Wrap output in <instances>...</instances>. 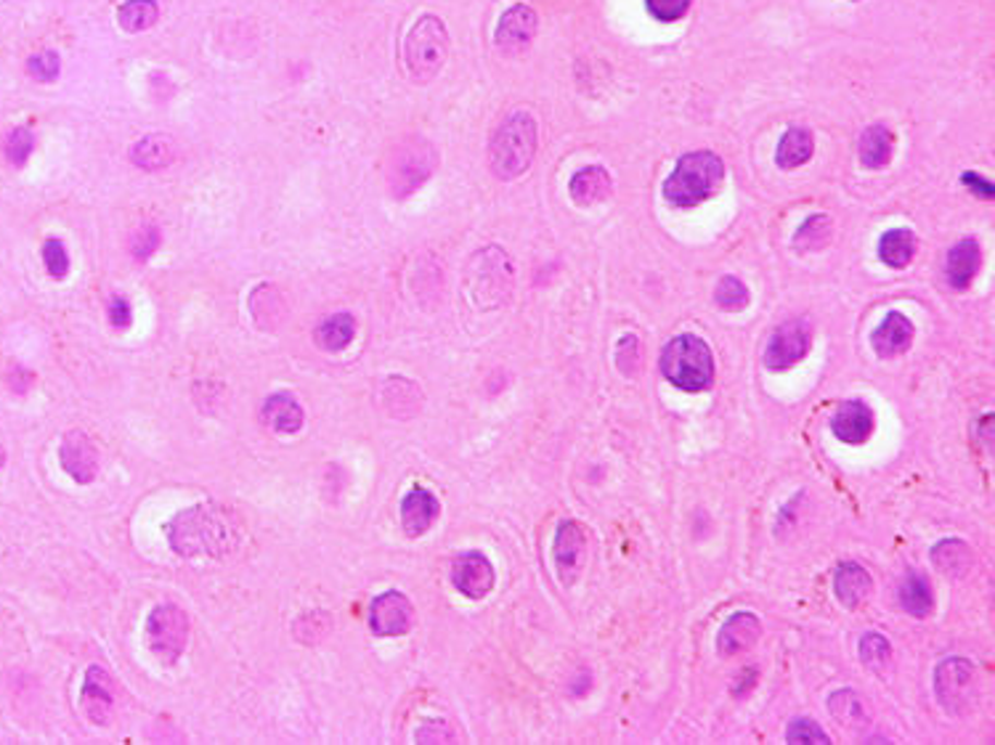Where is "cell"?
<instances>
[{
	"instance_id": "74e56055",
	"label": "cell",
	"mask_w": 995,
	"mask_h": 745,
	"mask_svg": "<svg viewBox=\"0 0 995 745\" xmlns=\"http://www.w3.org/2000/svg\"><path fill=\"white\" fill-rule=\"evenodd\" d=\"M35 149V133L29 131V128H14V131H9V135H5V141H3V154H5V159H9L11 165H14V168H24V165H27V159H29V154H33Z\"/></svg>"
},
{
	"instance_id": "6da1fadb",
	"label": "cell",
	"mask_w": 995,
	"mask_h": 745,
	"mask_svg": "<svg viewBox=\"0 0 995 745\" xmlns=\"http://www.w3.org/2000/svg\"><path fill=\"white\" fill-rule=\"evenodd\" d=\"M168 541L181 557H224L231 550L235 531L220 509L196 504L168 522Z\"/></svg>"
},
{
	"instance_id": "7402d4cb",
	"label": "cell",
	"mask_w": 995,
	"mask_h": 745,
	"mask_svg": "<svg viewBox=\"0 0 995 745\" xmlns=\"http://www.w3.org/2000/svg\"><path fill=\"white\" fill-rule=\"evenodd\" d=\"M263 422L274 430V433L292 435L303 428L305 414L303 406L298 404V398L292 393H274L263 401Z\"/></svg>"
},
{
	"instance_id": "cb8c5ba5",
	"label": "cell",
	"mask_w": 995,
	"mask_h": 745,
	"mask_svg": "<svg viewBox=\"0 0 995 745\" xmlns=\"http://www.w3.org/2000/svg\"><path fill=\"white\" fill-rule=\"evenodd\" d=\"M568 189L571 200L579 207L600 205V202L608 200V194H611V176H608V170L600 168V165H589V168L574 172Z\"/></svg>"
},
{
	"instance_id": "b9f144b4",
	"label": "cell",
	"mask_w": 995,
	"mask_h": 745,
	"mask_svg": "<svg viewBox=\"0 0 995 745\" xmlns=\"http://www.w3.org/2000/svg\"><path fill=\"white\" fill-rule=\"evenodd\" d=\"M43 266H46L51 279H67V274H70V252H67L61 239H46L43 242Z\"/></svg>"
},
{
	"instance_id": "d4e9b609",
	"label": "cell",
	"mask_w": 995,
	"mask_h": 745,
	"mask_svg": "<svg viewBox=\"0 0 995 745\" xmlns=\"http://www.w3.org/2000/svg\"><path fill=\"white\" fill-rule=\"evenodd\" d=\"M176 159V141L165 133H149L131 146V163L141 170L157 172Z\"/></svg>"
},
{
	"instance_id": "8d00e7d4",
	"label": "cell",
	"mask_w": 995,
	"mask_h": 745,
	"mask_svg": "<svg viewBox=\"0 0 995 745\" xmlns=\"http://www.w3.org/2000/svg\"><path fill=\"white\" fill-rule=\"evenodd\" d=\"M715 303L722 311L739 313L748 305V287L743 285L739 276H722L720 285L715 289Z\"/></svg>"
},
{
	"instance_id": "484cf974",
	"label": "cell",
	"mask_w": 995,
	"mask_h": 745,
	"mask_svg": "<svg viewBox=\"0 0 995 745\" xmlns=\"http://www.w3.org/2000/svg\"><path fill=\"white\" fill-rule=\"evenodd\" d=\"M895 154V133L884 125L865 128L860 135V163L868 170H882L892 163Z\"/></svg>"
},
{
	"instance_id": "d6a6232c",
	"label": "cell",
	"mask_w": 995,
	"mask_h": 745,
	"mask_svg": "<svg viewBox=\"0 0 995 745\" xmlns=\"http://www.w3.org/2000/svg\"><path fill=\"white\" fill-rule=\"evenodd\" d=\"M159 20L157 0H125L118 9V22L125 33H144Z\"/></svg>"
},
{
	"instance_id": "83f0119b",
	"label": "cell",
	"mask_w": 995,
	"mask_h": 745,
	"mask_svg": "<svg viewBox=\"0 0 995 745\" xmlns=\"http://www.w3.org/2000/svg\"><path fill=\"white\" fill-rule=\"evenodd\" d=\"M356 337V319L351 313H332V316L322 319V324L313 332V340L327 353H340Z\"/></svg>"
},
{
	"instance_id": "2e32d148",
	"label": "cell",
	"mask_w": 995,
	"mask_h": 745,
	"mask_svg": "<svg viewBox=\"0 0 995 745\" xmlns=\"http://www.w3.org/2000/svg\"><path fill=\"white\" fill-rule=\"evenodd\" d=\"M80 706H83L85 717L94 724H109V717H112L115 708L112 676H109L101 666H91L85 671L83 689H80Z\"/></svg>"
},
{
	"instance_id": "8fae6325",
	"label": "cell",
	"mask_w": 995,
	"mask_h": 745,
	"mask_svg": "<svg viewBox=\"0 0 995 745\" xmlns=\"http://www.w3.org/2000/svg\"><path fill=\"white\" fill-rule=\"evenodd\" d=\"M537 11L526 3H515L510 5L505 14L500 16V24H496L494 33V43L505 57H518L524 53L528 46H531L534 38H537Z\"/></svg>"
},
{
	"instance_id": "7dc6e473",
	"label": "cell",
	"mask_w": 995,
	"mask_h": 745,
	"mask_svg": "<svg viewBox=\"0 0 995 745\" xmlns=\"http://www.w3.org/2000/svg\"><path fill=\"white\" fill-rule=\"evenodd\" d=\"M961 183H963V187H967L972 194L982 196V200H993V196H995V187H993V183L987 181V178L976 176V172H963V176H961Z\"/></svg>"
},
{
	"instance_id": "ee69618b",
	"label": "cell",
	"mask_w": 995,
	"mask_h": 745,
	"mask_svg": "<svg viewBox=\"0 0 995 745\" xmlns=\"http://www.w3.org/2000/svg\"><path fill=\"white\" fill-rule=\"evenodd\" d=\"M27 72H29V77L38 80V83H53L61 72L59 57L53 51L35 53V57L27 59Z\"/></svg>"
},
{
	"instance_id": "5bb4252c",
	"label": "cell",
	"mask_w": 995,
	"mask_h": 745,
	"mask_svg": "<svg viewBox=\"0 0 995 745\" xmlns=\"http://www.w3.org/2000/svg\"><path fill=\"white\" fill-rule=\"evenodd\" d=\"M552 557H555V568L561 581L571 587L579 578L582 565L587 557V536L585 528L576 520H563L555 531V541H552Z\"/></svg>"
},
{
	"instance_id": "f6af8a7d",
	"label": "cell",
	"mask_w": 995,
	"mask_h": 745,
	"mask_svg": "<svg viewBox=\"0 0 995 745\" xmlns=\"http://www.w3.org/2000/svg\"><path fill=\"white\" fill-rule=\"evenodd\" d=\"M693 0H645L650 16H656L659 22H680L691 9Z\"/></svg>"
},
{
	"instance_id": "e0dca14e",
	"label": "cell",
	"mask_w": 995,
	"mask_h": 745,
	"mask_svg": "<svg viewBox=\"0 0 995 745\" xmlns=\"http://www.w3.org/2000/svg\"><path fill=\"white\" fill-rule=\"evenodd\" d=\"M831 433L847 446H863L874 433V411L863 401H844L831 417Z\"/></svg>"
},
{
	"instance_id": "30bf717a",
	"label": "cell",
	"mask_w": 995,
	"mask_h": 745,
	"mask_svg": "<svg viewBox=\"0 0 995 745\" xmlns=\"http://www.w3.org/2000/svg\"><path fill=\"white\" fill-rule=\"evenodd\" d=\"M810 345H813V329H810L807 319H791L778 326L767 340L765 367L776 369V372L796 367L810 353Z\"/></svg>"
},
{
	"instance_id": "f35d334b",
	"label": "cell",
	"mask_w": 995,
	"mask_h": 745,
	"mask_svg": "<svg viewBox=\"0 0 995 745\" xmlns=\"http://www.w3.org/2000/svg\"><path fill=\"white\" fill-rule=\"evenodd\" d=\"M860 658L868 669H884L889 661H892V645L884 634H865L860 639Z\"/></svg>"
},
{
	"instance_id": "7c38bea8",
	"label": "cell",
	"mask_w": 995,
	"mask_h": 745,
	"mask_svg": "<svg viewBox=\"0 0 995 745\" xmlns=\"http://www.w3.org/2000/svg\"><path fill=\"white\" fill-rule=\"evenodd\" d=\"M415 624V608L404 592L377 594L370 608V626L377 637H404Z\"/></svg>"
},
{
	"instance_id": "8992f818",
	"label": "cell",
	"mask_w": 995,
	"mask_h": 745,
	"mask_svg": "<svg viewBox=\"0 0 995 745\" xmlns=\"http://www.w3.org/2000/svg\"><path fill=\"white\" fill-rule=\"evenodd\" d=\"M435 165H439V154H435L430 141L417 139V135L404 139L401 144L391 152L388 170H385L393 196L401 200V196L415 194L417 189L433 176Z\"/></svg>"
},
{
	"instance_id": "f546056e",
	"label": "cell",
	"mask_w": 995,
	"mask_h": 745,
	"mask_svg": "<svg viewBox=\"0 0 995 745\" xmlns=\"http://www.w3.org/2000/svg\"><path fill=\"white\" fill-rule=\"evenodd\" d=\"M900 605L913 618H930L932 611H935V594H932V587L924 574L911 570L906 576V581L900 584Z\"/></svg>"
},
{
	"instance_id": "44dd1931",
	"label": "cell",
	"mask_w": 995,
	"mask_h": 745,
	"mask_svg": "<svg viewBox=\"0 0 995 745\" xmlns=\"http://www.w3.org/2000/svg\"><path fill=\"white\" fill-rule=\"evenodd\" d=\"M871 589H874V581H871V574L860 563H841L837 574H834V594L850 611L863 605Z\"/></svg>"
},
{
	"instance_id": "d590c367",
	"label": "cell",
	"mask_w": 995,
	"mask_h": 745,
	"mask_svg": "<svg viewBox=\"0 0 995 745\" xmlns=\"http://www.w3.org/2000/svg\"><path fill=\"white\" fill-rule=\"evenodd\" d=\"M404 404H409L411 409L420 411V404H422L420 387L411 383V380H404V377L385 380V385H383V406L388 409V414L398 417V406H404Z\"/></svg>"
},
{
	"instance_id": "277c9868",
	"label": "cell",
	"mask_w": 995,
	"mask_h": 745,
	"mask_svg": "<svg viewBox=\"0 0 995 745\" xmlns=\"http://www.w3.org/2000/svg\"><path fill=\"white\" fill-rule=\"evenodd\" d=\"M537 154V122L528 112H513L502 120L489 144V165L500 181H515L528 170Z\"/></svg>"
},
{
	"instance_id": "9c48e42d",
	"label": "cell",
	"mask_w": 995,
	"mask_h": 745,
	"mask_svg": "<svg viewBox=\"0 0 995 745\" xmlns=\"http://www.w3.org/2000/svg\"><path fill=\"white\" fill-rule=\"evenodd\" d=\"M974 676L976 669L969 658L954 656L939 661V666L935 669V693L945 711L958 717L972 706Z\"/></svg>"
},
{
	"instance_id": "c3c4849f",
	"label": "cell",
	"mask_w": 995,
	"mask_h": 745,
	"mask_svg": "<svg viewBox=\"0 0 995 745\" xmlns=\"http://www.w3.org/2000/svg\"><path fill=\"white\" fill-rule=\"evenodd\" d=\"M976 430H982V446H985L987 452H993V414L982 417Z\"/></svg>"
},
{
	"instance_id": "681fc988",
	"label": "cell",
	"mask_w": 995,
	"mask_h": 745,
	"mask_svg": "<svg viewBox=\"0 0 995 745\" xmlns=\"http://www.w3.org/2000/svg\"><path fill=\"white\" fill-rule=\"evenodd\" d=\"M3 465H5V448L0 446V467H3Z\"/></svg>"
},
{
	"instance_id": "52a82bcc",
	"label": "cell",
	"mask_w": 995,
	"mask_h": 745,
	"mask_svg": "<svg viewBox=\"0 0 995 745\" xmlns=\"http://www.w3.org/2000/svg\"><path fill=\"white\" fill-rule=\"evenodd\" d=\"M465 276H468L472 303L491 308L505 300L510 281H513V266H510L507 255L500 248H489L476 252Z\"/></svg>"
},
{
	"instance_id": "4fadbf2b",
	"label": "cell",
	"mask_w": 995,
	"mask_h": 745,
	"mask_svg": "<svg viewBox=\"0 0 995 745\" xmlns=\"http://www.w3.org/2000/svg\"><path fill=\"white\" fill-rule=\"evenodd\" d=\"M452 584L459 594L483 600L494 589V565L478 550L457 554L452 563Z\"/></svg>"
},
{
	"instance_id": "4dcf8cb0",
	"label": "cell",
	"mask_w": 995,
	"mask_h": 745,
	"mask_svg": "<svg viewBox=\"0 0 995 745\" xmlns=\"http://www.w3.org/2000/svg\"><path fill=\"white\" fill-rule=\"evenodd\" d=\"M932 563L937 565L939 574L961 578L972 570L974 554L969 550V544H963L961 539H945L932 550Z\"/></svg>"
},
{
	"instance_id": "7bdbcfd3",
	"label": "cell",
	"mask_w": 995,
	"mask_h": 745,
	"mask_svg": "<svg viewBox=\"0 0 995 745\" xmlns=\"http://www.w3.org/2000/svg\"><path fill=\"white\" fill-rule=\"evenodd\" d=\"M786 741L826 745V743H831V737H828V732L823 730L815 719H794V722L789 724V730H786Z\"/></svg>"
},
{
	"instance_id": "ac0fdd59",
	"label": "cell",
	"mask_w": 995,
	"mask_h": 745,
	"mask_svg": "<svg viewBox=\"0 0 995 745\" xmlns=\"http://www.w3.org/2000/svg\"><path fill=\"white\" fill-rule=\"evenodd\" d=\"M439 513H441V504H439V498L433 496V491L420 489V485H417V489H411L401 502L404 533L411 536V539L428 533L430 526L439 520Z\"/></svg>"
},
{
	"instance_id": "bcb514c9",
	"label": "cell",
	"mask_w": 995,
	"mask_h": 745,
	"mask_svg": "<svg viewBox=\"0 0 995 745\" xmlns=\"http://www.w3.org/2000/svg\"><path fill=\"white\" fill-rule=\"evenodd\" d=\"M107 316H109V324H112L115 329H128V326H131V322H133L131 300H128L125 295H115V298L109 300Z\"/></svg>"
},
{
	"instance_id": "603a6c76",
	"label": "cell",
	"mask_w": 995,
	"mask_h": 745,
	"mask_svg": "<svg viewBox=\"0 0 995 745\" xmlns=\"http://www.w3.org/2000/svg\"><path fill=\"white\" fill-rule=\"evenodd\" d=\"M980 263H982L980 244H976L974 239H961L956 248H950L948 263H945L948 285L954 289H967L974 281L976 271H980Z\"/></svg>"
},
{
	"instance_id": "4316f807",
	"label": "cell",
	"mask_w": 995,
	"mask_h": 745,
	"mask_svg": "<svg viewBox=\"0 0 995 745\" xmlns=\"http://www.w3.org/2000/svg\"><path fill=\"white\" fill-rule=\"evenodd\" d=\"M815 152V139L807 128H789L783 133V139L778 141V152H776V165L781 170H796L802 168L804 163H810Z\"/></svg>"
},
{
	"instance_id": "f1b7e54d",
	"label": "cell",
	"mask_w": 995,
	"mask_h": 745,
	"mask_svg": "<svg viewBox=\"0 0 995 745\" xmlns=\"http://www.w3.org/2000/svg\"><path fill=\"white\" fill-rule=\"evenodd\" d=\"M919 250V239L911 229H889L878 239V257L889 268L911 266L913 255Z\"/></svg>"
},
{
	"instance_id": "3957f363",
	"label": "cell",
	"mask_w": 995,
	"mask_h": 745,
	"mask_svg": "<svg viewBox=\"0 0 995 745\" xmlns=\"http://www.w3.org/2000/svg\"><path fill=\"white\" fill-rule=\"evenodd\" d=\"M661 374L685 393H704L715 385V356L698 335L672 337L661 350Z\"/></svg>"
},
{
	"instance_id": "ffe728a7",
	"label": "cell",
	"mask_w": 995,
	"mask_h": 745,
	"mask_svg": "<svg viewBox=\"0 0 995 745\" xmlns=\"http://www.w3.org/2000/svg\"><path fill=\"white\" fill-rule=\"evenodd\" d=\"M913 324L911 319L902 316V313H887L884 322L876 326L874 335H871V345L882 359H892V356L906 353L913 343Z\"/></svg>"
},
{
	"instance_id": "d6986e66",
	"label": "cell",
	"mask_w": 995,
	"mask_h": 745,
	"mask_svg": "<svg viewBox=\"0 0 995 745\" xmlns=\"http://www.w3.org/2000/svg\"><path fill=\"white\" fill-rule=\"evenodd\" d=\"M762 634V624L754 613H733L728 621L722 624L720 629V639H717V650L722 656L733 658L741 656V652L752 650L757 645Z\"/></svg>"
},
{
	"instance_id": "ab89813d",
	"label": "cell",
	"mask_w": 995,
	"mask_h": 745,
	"mask_svg": "<svg viewBox=\"0 0 995 745\" xmlns=\"http://www.w3.org/2000/svg\"><path fill=\"white\" fill-rule=\"evenodd\" d=\"M159 244H163V233H159L157 226L155 224H141L139 229L131 233V242H128V248H131L133 261L144 263V261H149L152 255H155V252L159 250Z\"/></svg>"
},
{
	"instance_id": "e575fe53",
	"label": "cell",
	"mask_w": 995,
	"mask_h": 745,
	"mask_svg": "<svg viewBox=\"0 0 995 745\" xmlns=\"http://www.w3.org/2000/svg\"><path fill=\"white\" fill-rule=\"evenodd\" d=\"M831 242V218L828 215H810L794 233V248L800 252H818Z\"/></svg>"
},
{
	"instance_id": "7a4b0ae2",
	"label": "cell",
	"mask_w": 995,
	"mask_h": 745,
	"mask_svg": "<svg viewBox=\"0 0 995 745\" xmlns=\"http://www.w3.org/2000/svg\"><path fill=\"white\" fill-rule=\"evenodd\" d=\"M722 181L724 163L715 152H691L680 157L661 192L672 207H696L715 196Z\"/></svg>"
},
{
	"instance_id": "1f68e13d",
	"label": "cell",
	"mask_w": 995,
	"mask_h": 745,
	"mask_svg": "<svg viewBox=\"0 0 995 745\" xmlns=\"http://www.w3.org/2000/svg\"><path fill=\"white\" fill-rule=\"evenodd\" d=\"M250 311H253L257 326L263 329H274L276 324L285 316V298L272 285H261L250 295Z\"/></svg>"
},
{
	"instance_id": "ba28073f",
	"label": "cell",
	"mask_w": 995,
	"mask_h": 745,
	"mask_svg": "<svg viewBox=\"0 0 995 745\" xmlns=\"http://www.w3.org/2000/svg\"><path fill=\"white\" fill-rule=\"evenodd\" d=\"M146 645L159 661L176 663L189 645L187 611H181L173 602L157 605L146 618Z\"/></svg>"
},
{
	"instance_id": "9a60e30c",
	"label": "cell",
	"mask_w": 995,
	"mask_h": 745,
	"mask_svg": "<svg viewBox=\"0 0 995 745\" xmlns=\"http://www.w3.org/2000/svg\"><path fill=\"white\" fill-rule=\"evenodd\" d=\"M59 461L64 467V472L75 483L88 485L94 483L98 476V452L96 443L83 433V430H72L61 438L59 446Z\"/></svg>"
},
{
	"instance_id": "60d3db41",
	"label": "cell",
	"mask_w": 995,
	"mask_h": 745,
	"mask_svg": "<svg viewBox=\"0 0 995 745\" xmlns=\"http://www.w3.org/2000/svg\"><path fill=\"white\" fill-rule=\"evenodd\" d=\"M616 367L624 377H635L643 369V343L637 335H624L616 345Z\"/></svg>"
},
{
	"instance_id": "5b68a950",
	"label": "cell",
	"mask_w": 995,
	"mask_h": 745,
	"mask_svg": "<svg viewBox=\"0 0 995 745\" xmlns=\"http://www.w3.org/2000/svg\"><path fill=\"white\" fill-rule=\"evenodd\" d=\"M449 57V33L439 16H420L404 38V64L417 85H425L444 70Z\"/></svg>"
},
{
	"instance_id": "836d02e7",
	"label": "cell",
	"mask_w": 995,
	"mask_h": 745,
	"mask_svg": "<svg viewBox=\"0 0 995 745\" xmlns=\"http://www.w3.org/2000/svg\"><path fill=\"white\" fill-rule=\"evenodd\" d=\"M828 711H831V717L837 719L841 726L858 730V726L868 724L863 700H860V695L852 693V689H837V693L828 698Z\"/></svg>"
}]
</instances>
